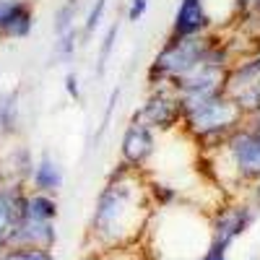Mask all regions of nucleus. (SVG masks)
<instances>
[{
  "label": "nucleus",
  "mask_w": 260,
  "mask_h": 260,
  "mask_svg": "<svg viewBox=\"0 0 260 260\" xmlns=\"http://www.w3.org/2000/svg\"><path fill=\"white\" fill-rule=\"evenodd\" d=\"M245 122H247V125L255 130L257 136H260V112H255V115H247V117H245Z\"/></svg>",
  "instance_id": "obj_27"
},
{
  "label": "nucleus",
  "mask_w": 260,
  "mask_h": 260,
  "mask_svg": "<svg viewBox=\"0 0 260 260\" xmlns=\"http://www.w3.org/2000/svg\"><path fill=\"white\" fill-rule=\"evenodd\" d=\"M8 245L55 250V245H57V221H37V219L21 216V221L16 224V229L8 237Z\"/></svg>",
  "instance_id": "obj_10"
},
{
  "label": "nucleus",
  "mask_w": 260,
  "mask_h": 260,
  "mask_svg": "<svg viewBox=\"0 0 260 260\" xmlns=\"http://www.w3.org/2000/svg\"><path fill=\"white\" fill-rule=\"evenodd\" d=\"M89 0H62L52 13V34H71V31H81V21H83V11Z\"/></svg>",
  "instance_id": "obj_16"
},
{
  "label": "nucleus",
  "mask_w": 260,
  "mask_h": 260,
  "mask_svg": "<svg viewBox=\"0 0 260 260\" xmlns=\"http://www.w3.org/2000/svg\"><path fill=\"white\" fill-rule=\"evenodd\" d=\"M65 185V167L62 161L50 154V151H42L34 161V169H31V177H29V190H37V192H50V195H57Z\"/></svg>",
  "instance_id": "obj_12"
},
{
  "label": "nucleus",
  "mask_w": 260,
  "mask_h": 260,
  "mask_svg": "<svg viewBox=\"0 0 260 260\" xmlns=\"http://www.w3.org/2000/svg\"><path fill=\"white\" fill-rule=\"evenodd\" d=\"M120 31H122V21H112L110 26L104 29L99 45H96V60H94V73L96 78H104L107 68L112 62V55H115V47H117V39H120Z\"/></svg>",
  "instance_id": "obj_18"
},
{
  "label": "nucleus",
  "mask_w": 260,
  "mask_h": 260,
  "mask_svg": "<svg viewBox=\"0 0 260 260\" xmlns=\"http://www.w3.org/2000/svg\"><path fill=\"white\" fill-rule=\"evenodd\" d=\"M211 39H213V31L195 34V37H167V42L156 50L154 60L148 62V71H146L148 89L172 86L180 76L192 71L203 60Z\"/></svg>",
  "instance_id": "obj_4"
},
{
  "label": "nucleus",
  "mask_w": 260,
  "mask_h": 260,
  "mask_svg": "<svg viewBox=\"0 0 260 260\" xmlns=\"http://www.w3.org/2000/svg\"><path fill=\"white\" fill-rule=\"evenodd\" d=\"M0 260H55L52 250H42V247H16L8 245L0 250Z\"/></svg>",
  "instance_id": "obj_21"
},
{
  "label": "nucleus",
  "mask_w": 260,
  "mask_h": 260,
  "mask_svg": "<svg viewBox=\"0 0 260 260\" xmlns=\"http://www.w3.org/2000/svg\"><path fill=\"white\" fill-rule=\"evenodd\" d=\"M37 156L31 154V148L26 143H8L6 151L0 154V164H3L6 182H21L29 185L31 169H34Z\"/></svg>",
  "instance_id": "obj_13"
},
{
  "label": "nucleus",
  "mask_w": 260,
  "mask_h": 260,
  "mask_svg": "<svg viewBox=\"0 0 260 260\" xmlns=\"http://www.w3.org/2000/svg\"><path fill=\"white\" fill-rule=\"evenodd\" d=\"M201 260H229V250H221V247L211 245V247L206 250V255H203Z\"/></svg>",
  "instance_id": "obj_26"
},
{
  "label": "nucleus",
  "mask_w": 260,
  "mask_h": 260,
  "mask_svg": "<svg viewBox=\"0 0 260 260\" xmlns=\"http://www.w3.org/2000/svg\"><path fill=\"white\" fill-rule=\"evenodd\" d=\"M203 156L221 187H242V192H247L260 182V136L247 122L237 127L213 154Z\"/></svg>",
  "instance_id": "obj_3"
},
{
  "label": "nucleus",
  "mask_w": 260,
  "mask_h": 260,
  "mask_svg": "<svg viewBox=\"0 0 260 260\" xmlns=\"http://www.w3.org/2000/svg\"><path fill=\"white\" fill-rule=\"evenodd\" d=\"M6 182V175H3V164H0V185Z\"/></svg>",
  "instance_id": "obj_29"
},
{
  "label": "nucleus",
  "mask_w": 260,
  "mask_h": 260,
  "mask_svg": "<svg viewBox=\"0 0 260 260\" xmlns=\"http://www.w3.org/2000/svg\"><path fill=\"white\" fill-rule=\"evenodd\" d=\"M208 31H213V26H211L203 0H180L175 16H172L169 37H195V34H208Z\"/></svg>",
  "instance_id": "obj_9"
},
{
  "label": "nucleus",
  "mask_w": 260,
  "mask_h": 260,
  "mask_svg": "<svg viewBox=\"0 0 260 260\" xmlns=\"http://www.w3.org/2000/svg\"><path fill=\"white\" fill-rule=\"evenodd\" d=\"M151 216H154V203L148 195L146 175L117 164L94 201L89 237L107 252L130 247L146 237Z\"/></svg>",
  "instance_id": "obj_1"
},
{
  "label": "nucleus",
  "mask_w": 260,
  "mask_h": 260,
  "mask_svg": "<svg viewBox=\"0 0 260 260\" xmlns=\"http://www.w3.org/2000/svg\"><path fill=\"white\" fill-rule=\"evenodd\" d=\"M24 195L26 185L21 182H3L0 185V250L8 245V237L16 229L24 213Z\"/></svg>",
  "instance_id": "obj_11"
},
{
  "label": "nucleus",
  "mask_w": 260,
  "mask_h": 260,
  "mask_svg": "<svg viewBox=\"0 0 260 260\" xmlns=\"http://www.w3.org/2000/svg\"><path fill=\"white\" fill-rule=\"evenodd\" d=\"M229 94L234 96L237 104H240V110L245 112V117L260 112V78L247 83V86H242V89H237V91H229Z\"/></svg>",
  "instance_id": "obj_20"
},
{
  "label": "nucleus",
  "mask_w": 260,
  "mask_h": 260,
  "mask_svg": "<svg viewBox=\"0 0 260 260\" xmlns=\"http://www.w3.org/2000/svg\"><path fill=\"white\" fill-rule=\"evenodd\" d=\"M37 26V11L31 0H0V39L21 42L31 37Z\"/></svg>",
  "instance_id": "obj_8"
},
{
  "label": "nucleus",
  "mask_w": 260,
  "mask_h": 260,
  "mask_svg": "<svg viewBox=\"0 0 260 260\" xmlns=\"http://www.w3.org/2000/svg\"><path fill=\"white\" fill-rule=\"evenodd\" d=\"M21 130V104L18 94L0 89V143H11Z\"/></svg>",
  "instance_id": "obj_14"
},
{
  "label": "nucleus",
  "mask_w": 260,
  "mask_h": 260,
  "mask_svg": "<svg viewBox=\"0 0 260 260\" xmlns=\"http://www.w3.org/2000/svg\"><path fill=\"white\" fill-rule=\"evenodd\" d=\"M26 219H37V221H57L60 216V203H57V195L50 192H37L26 187L24 195V213Z\"/></svg>",
  "instance_id": "obj_15"
},
{
  "label": "nucleus",
  "mask_w": 260,
  "mask_h": 260,
  "mask_svg": "<svg viewBox=\"0 0 260 260\" xmlns=\"http://www.w3.org/2000/svg\"><path fill=\"white\" fill-rule=\"evenodd\" d=\"M120 94H122V86H115V89L110 91V99H107V107H104V117H102V125H99V130H96V136H94V146L104 138V133L110 130V125H112V115H115V107H117V102H120Z\"/></svg>",
  "instance_id": "obj_22"
},
{
  "label": "nucleus",
  "mask_w": 260,
  "mask_h": 260,
  "mask_svg": "<svg viewBox=\"0 0 260 260\" xmlns=\"http://www.w3.org/2000/svg\"><path fill=\"white\" fill-rule=\"evenodd\" d=\"M148 8H151V0H130L125 8V21L127 24H141L148 16Z\"/></svg>",
  "instance_id": "obj_23"
},
{
  "label": "nucleus",
  "mask_w": 260,
  "mask_h": 260,
  "mask_svg": "<svg viewBox=\"0 0 260 260\" xmlns=\"http://www.w3.org/2000/svg\"><path fill=\"white\" fill-rule=\"evenodd\" d=\"M260 219V208H255L247 198H237L224 206H219L211 213V245L229 250L234 242L245 237Z\"/></svg>",
  "instance_id": "obj_5"
},
{
  "label": "nucleus",
  "mask_w": 260,
  "mask_h": 260,
  "mask_svg": "<svg viewBox=\"0 0 260 260\" xmlns=\"http://www.w3.org/2000/svg\"><path fill=\"white\" fill-rule=\"evenodd\" d=\"M65 94H68V99H73V102H81V78H78V73L71 68L68 73H65Z\"/></svg>",
  "instance_id": "obj_24"
},
{
  "label": "nucleus",
  "mask_w": 260,
  "mask_h": 260,
  "mask_svg": "<svg viewBox=\"0 0 260 260\" xmlns=\"http://www.w3.org/2000/svg\"><path fill=\"white\" fill-rule=\"evenodd\" d=\"M130 117L146 122L148 127H154L159 136L180 133L182 130V110H180L177 91L172 86H154V89H148L146 99L136 107V112Z\"/></svg>",
  "instance_id": "obj_6"
},
{
  "label": "nucleus",
  "mask_w": 260,
  "mask_h": 260,
  "mask_svg": "<svg viewBox=\"0 0 260 260\" xmlns=\"http://www.w3.org/2000/svg\"><path fill=\"white\" fill-rule=\"evenodd\" d=\"M159 143H161V136L154 127L130 117L120 136V164L136 172H146L148 164L154 161V156L159 154Z\"/></svg>",
  "instance_id": "obj_7"
},
{
  "label": "nucleus",
  "mask_w": 260,
  "mask_h": 260,
  "mask_svg": "<svg viewBox=\"0 0 260 260\" xmlns=\"http://www.w3.org/2000/svg\"><path fill=\"white\" fill-rule=\"evenodd\" d=\"M237 6H240V24L252 21L260 13V0H237Z\"/></svg>",
  "instance_id": "obj_25"
},
{
  "label": "nucleus",
  "mask_w": 260,
  "mask_h": 260,
  "mask_svg": "<svg viewBox=\"0 0 260 260\" xmlns=\"http://www.w3.org/2000/svg\"><path fill=\"white\" fill-rule=\"evenodd\" d=\"M107 11H110V0H89L83 11V21H81V37H83V45L89 42L102 26H104V18Z\"/></svg>",
  "instance_id": "obj_19"
},
{
  "label": "nucleus",
  "mask_w": 260,
  "mask_h": 260,
  "mask_svg": "<svg viewBox=\"0 0 260 260\" xmlns=\"http://www.w3.org/2000/svg\"><path fill=\"white\" fill-rule=\"evenodd\" d=\"M242 122L245 112L229 91L208 96L182 110V133L198 146L201 154H213Z\"/></svg>",
  "instance_id": "obj_2"
},
{
  "label": "nucleus",
  "mask_w": 260,
  "mask_h": 260,
  "mask_svg": "<svg viewBox=\"0 0 260 260\" xmlns=\"http://www.w3.org/2000/svg\"><path fill=\"white\" fill-rule=\"evenodd\" d=\"M257 78H260V47L240 60H234V65L229 68V78H226V91H237Z\"/></svg>",
  "instance_id": "obj_17"
},
{
  "label": "nucleus",
  "mask_w": 260,
  "mask_h": 260,
  "mask_svg": "<svg viewBox=\"0 0 260 260\" xmlns=\"http://www.w3.org/2000/svg\"><path fill=\"white\" fill-rule=\"evenodd\" d=\"M245 24H247V26H250V29H255V34H257V37H260V13H257V16H255V18H252V21H245Z\"/></svg>",
  "instance_id": "obj_28"
}]
</instances>
